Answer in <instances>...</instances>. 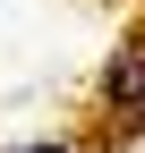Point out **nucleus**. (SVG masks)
I'll use <instances>...</instances> for the list:
<instances>
[{
	"label": "nucleus",
	"instance_id": "nucleus-2",
	"mask_svg": "<svg viewBox=\"0 0 145 153\" xmlns=\"http://www.w3.org/2000/svg\"><path fill=\"white\" fill-rule=\"evenodd\" d=\"M17 153H68V145H17Z\"/></svg>",
	"mask_w": 145,
	"mask_h": 153
},
{
	"label": "nucleus",
	"instance_id": "nucleus-1",
	"mask_svg": "<svg viewBox=\"0 0 145 153\" xmlns=\"http://www.w3.org/2000/svg\"><path fill=\"white\" fill-rule=\"evenodd\" d=\"M111 102H120V111H128V119H145V43H137V51H128V60H120V68H111Z\"/></svg>",
	"mask_w": 145,
	"mask_h": 153
}]
</instances>
